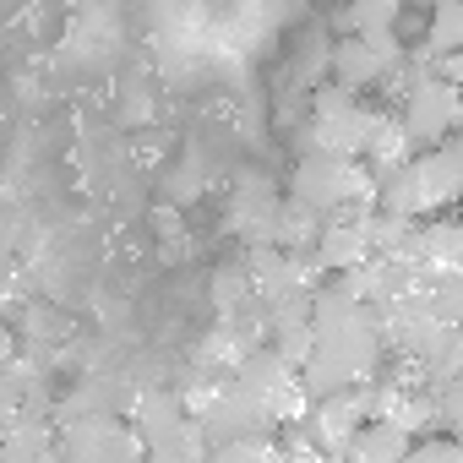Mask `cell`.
I'll return each instance as SVG.
<instances>
[{
	"label": "cell",
	"mask_w": 463,
	"mask_h": 463,
	"mask_svg": "<svg viewBox=\"0 0 463 463\" xmlns=\"http://www.w3.org/2000/svg\"><path fill=\"white\" fill-rule=\"evenodd\" d=\"M387 338H382V317L365 300H349L338 289H317L311 295V360L300 365L306 392L327 398V392H349L365 387L382 371Z\"/></svg>",
	"instance_id": "obj_1"
},
{
	"label": "cell",
	"mask_w": 463,
	"mask_h": 463,
	"mask_svg": "<svg viewBox=\"0 0 463 463\" xmlns=\"http://www.w3.org/2000/svg\"><path fill=\"white\" fill-rule=\"evenodd\" d=\"M403 17V0H349L344 6V33H392Z\"/></svg>",
	"instance_id": "obj_19"
},
{
	"label": "cell",
	"mask_w": 463,
	"mask_h": 463,
	"mask_svg": "<svg viewBox=\"0 0 463 463\" xmlns=\"http://www.w3.org/2000/svg\"><path fill=\"white\" fill-rule=\"evenodd\" d=\"M458 196H463V175H458L452 147L441 142V147L414 153L403 169H392V175L382 180V191H376V207H382V213H392V218L425 223V218H436V213L458 207Z\"/></svg>",
	"instance_id": "obj_2"
},
{
	"label": "cell",
	"mask_w": 463,
	"mask_h": 463,
	"mask_svg": "<svg viewBox=\"0 0 463 463\" xmlns=\"http://www.w3.org/2000/svg\"><path fill=\"white\" fill-rule=\"evenodd\" d=\"M382 109H365L360 93L338 88V82H322L311 93V120L300 131V153H327V158H360L371 131H376Z\"/></svg>",
	"instance_id": "obj_3"
},
{
	"label": "cell",
	"mask_w": 463,
	"mask_h": 463,
	"mask_svg": "<svg viewBox=\"0 0 463 463\" xmlns=\"http://www.w3.org/2000/svg\"><path fill=\"white\" fill-rule=\"evenodd\" d=\"M365 420H371V398H365V387H349V392L311 398V409H306V420H300V436H306L317 452L338 458V452L354 441V430H360Z\"/></svg>",
	"instance_id": "obj_8"
},
{
	"label": "cell",
	"mask_w": 463,
	"mask_h": 463,
	"mask_svg": "<svg viewBox=\"0 0 463 463\" xmlns=\"http://www.w3.org/2000/svg\"><path fill=\"white\" fill-rule=\"evenodd\" d=\"M420 6H436V0H420Z\"/></svg>",
	"instance_id": "obj_25"
},
{
	"label": "cell",
	"mask_w": 463,
	"mask_h": 463,
	"mask_svg": "<svg viewBox=\"0 0 463 463\" xmlns=\"http://www.w3.org/2000/svg\"><path fill=\"white\" fill-rule=\"evenodd\" d=\"M436 409H441V436L463 441V376H452V382L436 387Z\"/></svg>",
	"instance_id": "obj_23"
},
{
	"label": "cell",
	"mask_w": 463,
	"mask_h": 463,
	"mask_svg": "<svg viewBox=\"0 0 463 463\" xmlns=\"http://www.w3.org/2000/svg\"><path fill=\"white\" fill-rule=\"evenodd\" d=\"M235 387L273 420V430H284V425H300L306 420V409H311V392H306V376H300V365H289L273 344H262V349H251L235 371Z\"/></svg>",
	"instance_id": "obj_4"
},
{
	"label": "cell",
	"mask_w": 463,
	"mask_h": 463,
	"mask_svg": "<svg viewBox=\"0 0 463 463\" xmlns=\"http://www.w3.org/2000/svg\"><path fill=\"white\" fill-rule=\"evenodd\" d=\"M371 229H365V213L360 218H327L322 223V241H317V268L322 273H344V268H360L371 262Z\"/></svg>",
	"instance_id": "obj_11"
},
{
	"label": "cell",
	"mask_w": 463,
	"mask_h": 463,
	"mask_svg": "<svg viewBox=\"0 0 463 463\" xmlns=\"http://www.w3.org/2000/svg\"><path fill=\"white\" fill-rule=\"evenodd\" d=\"M279 207H284V196H279L262 175H246V180L235 185V196H229V229H235L241 241H251V246H273Z\"/></svg>",
	"instance_id": "obj_10"
},
{
	"label": "cell",
	"mask_w": 463,
	"mask_h": 463,
	"mask_svg": "<svg viewBox=\"0 0 463 463\" xmlns=\"http://www.w3.org/2000/svg\"><path fill=\"white\" fill-rule=\"evenodd\" d=\"M414 158V142L403 137V126L392 120V115H382L376 120V131H371V142H365V153H360V164L376 175V180H387L392 169H403Z\"/></svg>",
	"instance_id": "obj_15"
},
{
	"label": "cell",
	"mask_w": 463,
	"mask_h": 463,
	"mask_svg": "<svg viewBox=\"0 0 463 463\" xmlns=\"http://www.w3.org/2000/svg\"><path fill=\"white\" fill-rule=\"evenodd\" d=\"M403 44H398V28L392 33H344L333 50H327V82L349 88V93H365V88H382V77L398 66Z\"/></svg>",
	"instance_id": "obj_7"
},
{
	"label": "cell",
	"mask_w": 463,
	"mask_h": 463,
	"mask_svg": "<svg viewBox=\"0 0 463 463\" xmlns=\"http://www.w3.org/2000/svg\"><path fill=\"white\" fill-rule=\"evenodd\" d=\"M403 463H463V441H452V436H420L409 452H403Z\"/></svg>",
	"instance_id": "obj_22"
},
{
	"label": "cell",
	"mask_w": 463,
	"mask_h": 463,
	"mask_svg": "<svg viewBox=\"0 0 463 463\" xmlns=\"http://www.w3.org/2000/svg\"><path fill=\"white\" fill-rule=\"evenodd\" d=\"M12 360H17V333L0 322V365H12Z\"/></svg>",
	"instance_id": "obj_24"
},
{
	"label": "cell",
	"mask_w": 463,
	"mask_h": 463,
	"mask_svg": "<svg viewBox=\"0 0 463 463\" xmlns=\"http://www.w3.org/2000/svg\"><path fill=\"white\" fill-rule=\"evenodd\" d=\"M425 311L441 327H463V279H430L425 284Z\"/></svg>",
	"instance_id": "obj_21"
},
{
	"label": "cell",
	"mask_w": 463,
	"mask_h": 463,
	"mask_svg": "<svg viewBox=\"0 0 463 463\" xmlns=\"http://www.w3.org/2000/svg\"><path fill=\"white\" fill-rule=\"evenodd\" d=\"M213 306H218V322H223V317H246V311H257V289H251L246 262L213 273Z\"/></svg>",
	"instance_id": "obj_17"
},
{
	"label": "cell",
	"mask_w": 463,
	"mask_h": 463,
	"mask_svg": "<svg viewBox=\"0 0 463 463\" xmlns=\"http://www.w3.org/2000/svg\"><path fill=\"white\" fill-rule=\"evenodd\" d=\"M414 447V436L403 430V425H392V420H365L360 430H354V441L338 452L344 463H403V452Z\"/></svg>",
	"instance_id": "obj_14"
},
{
	"label": "cell",
	"mask_w": 463,
	"mask_h": 463,
	"mask_svg": "<svg viewBox=\"0 0 463 463\" xmlns=\"http://www.w3.org/2000/svg\"><path fill=\"white\" fill-rule=\"evenodd\" d=\"M28 414H50V398H44L39 371L17 354L12 365H0V430H12Z\"/></svg>",
	"instance_id": "obj_13"
},
{
	"label": "cell",
	"mask_w": 463,
	"mask_h": 463,
	"mask_svg": "<svg viewBox=\"0 0 463 463\" xmlns=\"http://www.w3.org/2000/svg\"><path fill=\"white\" fill-rule=\"evenodd\" d=\"M322 223H327V218H322L317 207L284 196V207H279V229H273V246H284V251H317Z\"/></svg>",
	"instance_id": "obj_16"
},
{
	"label": "cell",
	"mask_w": 463,
	"mask_h": 463,
	"mask_svg": "<svg viewBox=\"0 0 463 463\" xmlns=\"http://www.w3.org/2000/svg\"><path fill=\"white\" fill-rule=\"evenodd\" d=\"M61 463H147V447L126 414H82L61 425Z\"/></svg>",
	"instance_id": "obj_6"
},
{
	"label": "cell",
	"mask_w": 463,
	"mask_h": 463,
	"mask_svg": "<svg viewBox=\"0 0 463 463\" xmlns=\"http://www.w3.org/2000/svg\"><path fill=\"white\" fill-rule=\"evenodd\" d=\"M0 463H61L55 414H28L12 430H0Z\"/></svg>",
	"instance_id": "obj_12"
},
{
	"label": "cell",
	"mask_w": 463,
	"mask_h": 463,
	"mask_svg": "<svg viewBox=\"0 0 463 463\" xmlns=\"http://www.w3.org/2000/svg\"><path fill=\"white\" fill-rule=\"evenodd\" d=\"M425 50L430 55H463V0H436L430 6Z\"/></svg>",
	"instance_id": "obj_18"
},
{
	"label": "cell",
	"mask_w": 463,
	"mask_h": 463,
	"mask_svg": "<svg viewBox=\"0 0 463 463\" xmlns=\"http://www.w3.org/2000/svg\"><path fill=\"white\" fill-rule=\"evenodd\" d=\"M398 126L403 137L414 142V153L425 147H441L458 126H463V88L447 82V77H420L409 93H403V109H398Z\"/></svg>",
	"instance_id": "obj_5"
},
{
	"label": "cell",
	"mask_w": 463,
	"mask_h": 463,
	"mask_svg": "<svg viewBox=\"0 0 463 463\" xmlns=\"http://www.w3.org/2000/svg\"><path fill=\"white\" fill-rule=\"evenodd\" d=\"M207 463H289L279 436H251V441H223L207 452Z\"/></svg>",
	"instance_id": "obj_20"
},
{
	"label": "cell",
	"mask_w": 463,
	"mask_h": 463,
	"mask_svg": "<svg viewBox=\"0 0 463 463\" xmlns=\"http://www.w3.org/2000/svg\"><path fill=\"white\" fill-rule=\"evenodd\" d=\"M425 279H463V218H425L409 229V241L392 251Z\"/></svg>",
	"instance_id": "obj_9"
}]
</instances>
